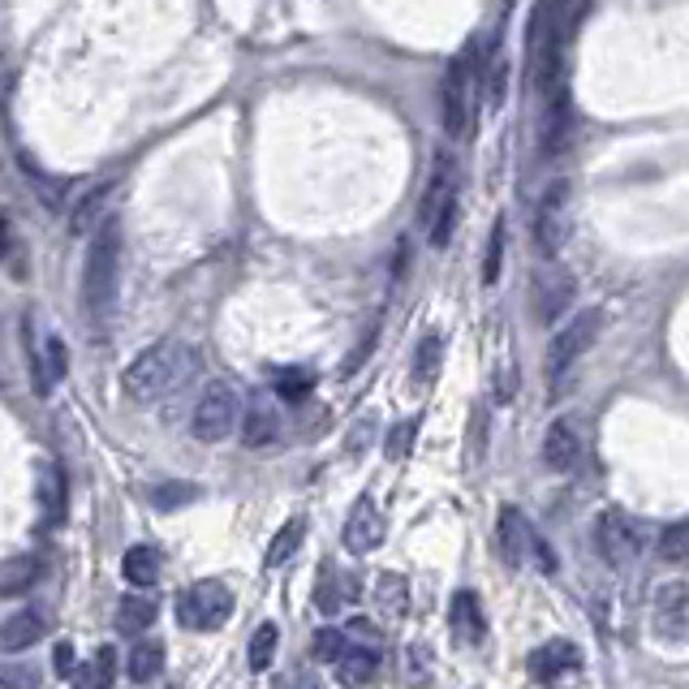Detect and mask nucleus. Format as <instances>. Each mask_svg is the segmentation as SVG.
<instances>
[{
    "mask_svg": "<svg viewBox=\"0 0 689 689\" xmlns=\"http://www.w3.org/2000/svg\"><path fill=\"white\" fill-rule=\"evenodd\" d=\"M500 259H504V220H495V229H491V242H487L483 284H495V281H500Z\"/></svg>",
    "mask_w": 689,
    "mask_h": 689,
    "instance_id": "e433bc0d",
    "label": "nucleus"
},
{
    "mask_svg": "<svg viewBox=\"0 0 689 689\" xmlns=\"http://www.w3.org/2000/svg\"><path fill=\"white\" fill-rule=\"evenodd\" d=\"M650 625L664 643H686L689 629V586L686 582H668L655 591V604H650Z\"/></svg>",
    "mask_w": 689,
    "mask_h": 689,
    "instance_id": "6e6552de",
    "label": "nucleus"
},
{
    "mask_svg": "<svg viewBox=\"0 0 689 689\" xmlns=\"http://www.w3.org/2000/svg\"><path fill=\"white\" fill-rule=\"evenodd\" d=\"M113 677H117V650L100 647L91 655V664L82 668L79 689H113Z\"/></svg>",
    "mask_w": 689,
    "mask_h": 689,
    "instance_id": "cd10ccee",
    "label": "nucleus"
},
{
    "mask_svg": "<svg viewBox=\"0 0 689 689\" xmlns=\"http://www.w3.org/2000/svg\"><path fill=\"white\" fill-rule=\"evenodd\" d=\"M543 461L556 474H568L582 461V436H577V422L573 418H556L547 427V436H543Z\"/></svg>",
    "mask_w": 689,
    "mask_h": 689,
    "instance_id": "ddd939ff",
    "label": "nucleus"
},
{
    "mask_svg": "<svg viewBox=\"0 0 689 689\" xmlns=\"http://www.w3.org/2000/svg\"><path fill=\"white\" fill-rule=\"evenodd\" d=\"M272 384H276V397H284V401H302V397L315 388V375H311V370H276Z\"/></svg>",
    "mask_w": 689,
    "mask_h": 689,
    "instance_id": "c9c22d12",
    "label": "nucleus"
},
{
    "mask_svg": "<svg viewBox=\"0 0 689 689\" xmlns=\"http://www.w3.org/2000/svg\"><path fill=\"white\" fill-rule=\"evenodd\" d=\"M65 370H70L65 341H61V336H48V341H43V354H40V370L31 375V379H35V393L48 397V393H52V384H61V379H65Z\"/></svg>",
    "mask_w": 689,
    "mask_h": 689,
    "instance_id": "412c9836",
    "label": "nucleus"
},
{
    "mask_svg": "<svg viewBox=\"0 0 689 689\" xmlns=\"http://www.w3.org/2000/svg\"><path fill=\"white\" fill-rule=\"evenodd\" d=\"M276 436H281V409H276V401L268 393H254L242 414V445L268 448L276 445Z\"/></svg>",
    "mask_w": 689,
    "mask_h": 689,
    "instance_id": "f8f14e48",
    "label": "nucleus"
},
{
    "mask_svg": "<svg viewBox=\"0 0 689 689\" xmlns=\"http://www.w3.org/2000/svg\"><path fill=\"white\" fill-rule=\"evenodd\" d=\"M152 620H156V599L152 595H125L122 608H117V629L122 634L138 638L143 629H152Z\"/></svg>",
    "mask_w": 689,
    "mask_h": 689,
    "instance_id": "a878e982",
    "label": "nucleus"
},
{
    "mask_svg": "<svg viewBox=\"0 0 689 689\" xmlns=\"http://www.w3.org/2000/svg\"><path fill=\"white\" fill-rule=\"evenodd\" d=\"M122 573H125V582L129 586H138V591H147V586H156L160 582V552L156 547H129L125 552V561H122Z\"/></svg>",
    "mask_w": 689,
    "mask_h": 689,
    "instance_id": "b1692460",
    "label": "nucleus"
},
{
    "mask_svg": "<svg viewBox=\"0 0 689 689\" xmlns=\"http://www.w3.org/2000/svg\"><path fill=\"white\" fill-rule=\"evenodd\" d=\"M160 668H164V643H156V638H138L134 650H129V664H125L129 681L152 686V681L160 677Z\"/></svg>",
    "mask_w": 689,
    "mask_h": 689,
    "instance_id": "5701e85b",
    "label": "nucleus"
},
{
    "mask_svg": "<svg viewBox=\"0 0 689 689\" xmlns=\"http://www.w3.org/2000/svg\"><path fill=\"white\" fill-rule=\"evenodd\" d=\"M354 599H363V582H358V573H341L336 565H324L320 573V586H315V604L320 612H341L345 604H354Z\"/></svg>",
    "mask_w": 689,
    "mask_h": 689,
    "instance_id": "dca6fc26",
    "label": "nucleus"
},
{
    "mask_svg": "<svg viewBox=\"0 0 689 689\" xmlns=\"http://www.w3.org/2000/svg\"><path fill=\"white\" fill-rule=\"evenodd\" d=\"M302 534H306V522L302 518H289L281 526V534L268 543V568H281L293 561V552L302 547Z\"/></svg>",
    "mask_w": 689,
    "mask_h": 689,
    "instance_id": "bb28decb",
    "label": "nucleus"
},
{
    "mask_svg": "<svg viewBox=\"0 0 689 689\" xmlns=\"http://www.w3.org/2000/svg\"><path fill=\"white\" fill-rule=\"evenodd\" d=\"M233 427H238V397H233V388L225 379H216V384H207L203 397L195 401L190 436L203 440V445H220V440L233 436Z\"/></svg>",
    "mask_w": 689,
    "mask_h": 689,
    "instance_id": "39448f33",
    "label": "nucleus"
},
{
    "mask_svg": "<svg viewBox=\"0 0 689 689\" xmlns=\"http://www.w3.org/2000/svg\"><path fill=\"white\" fill-rule=\"evenodd\" d=\"M40 509L48 526H61L65 522V474L56 461H48L40 474Z\"/></svg>",
    "mask_w": 689,
    "mask_h": 689,
    "instance_id": "4be33fe9",
    "label": "nucleus"
},
{
    "mask_svg": "<svg viewBox=\"0 0 689 689\" xmlns=\"http://www.w3.org/2000/svg\"><path fill=\"white\" fill-rule=\"evenodd\" d=\"M345 650H349L345 629H320V634H315V643H311V655H315L320 664H341V659H345Z\"/></svg>",
    "mask_w": 689,
    "mask_h": 689,
    "instance_id": "f704fd0d",
    "label": "nucleus"
},
{
    "mask_svg": "<svg viewBox=\"0 0 689 689\" xmlns=\"http://www.w3.org/2000/svg\"><path fill=\"white\" fill-rule=\"evenodd\" d=\"M117 268H122V225L108 220L86 254V276H82V302H86V320L104 324L113 315L117 302Z\"/></svg>",
    "mask_w": 689,
    "mask_h": 689,
    "instance_id": "f03ea898",
    "label": "nucleus"
},
{
    "mask_svg": "<svg viewBox=\"0 0 689 689\" xmlns=\"http://www.w3.org/2000/svg\"><path fill=\"white\" fill-rule=\"evenodd\" d=\"M401 659H406V668H401L406 686L422 689L427 681H431V647H422V643H409Z\"/></svg>",
    "mask_w": 689,
    "mask_h": 689,
    "instance_id": "72a5a7b5",
    "label": "nucleus"
},
{
    "mask_svg": "<svg viewBox=\"0 0 689 689\" xmlns=\"http://www.w3.org/2000/svg\"><path fill=\"white\" fill-rule=\"evenodd\" d=\"M440 117H445L448 138H466L470 129V82H466V65L448 70L445 86H440Z\"/></svg>",
    "mask_w": 689,
    "mask_h": 689,
    "instance_id": "9b49d317",
    "label": "nucleus"
},
{
    "mask_svg": "<svg viewBox=\"0 0 689 689\" xmlns=\"http://www.w3.org/2000/svg\"><path fill=\"white\" fill-rule=\"evenodd\" d=\"M440 349H445V345H440V336H436V332H427V336H422V345H418V354H414V384H422V388H427V384L436 379V370H440Z\"/></svg>",
    "mask_w": 689,
    "mask_h": 689,
    "instance_id": "2f4dec72",
    "label": "nucleus"
},
{
    "mask_svg": "<svg viewBox=\"0 0 689 689\" xmlns=\"http://www.w3.org/2000/svg\"><path fill=\"white\" fill-rule=\"evenodd\" d=\"M422 225L431 233V246L445 250L452 238V225H457V181H452V164L440 156L436 173H431V186L422 195Z\"/></svg>",
    "mask_w": 689,
    "mask_h": 689,
    "instance_id": "423d86ee",
    "label": "nucleus"
},
{
    "mask_svg": "<svg viewBox=\"0 0 689 689\" xmlns=\"http://www.w3.org/2000/svg\"><path fill=\"white\" fill-rule=\"evenodd\" d=\"M599 324H604L599 311H582L577 320H568V324L556 332V341H552V349H547V388H552V393H565L573 366L582 363L586 349L595 345Z\"/></svg>",
    "mask_w": 689,
    "mask_h": 689,
    "instance_id": "7ed1b4c3",
    "label": "nucleus"
},
{
    "mask_svg": "<svg viewBox=\"0 0 689 689\" xmlns=\"http://www.w3.org/2000/svg\"><path fill=\"white\" fill-rule=\"evenodd\" d=\"M530 672H534V681H561L565 672H573L577 664H582V655L573 643L565 638H552V643H543L539 650H530Z\"/></svg>",
    "mask_w": 689,
    "mask_h": 689,
    "instance_id": "2eb2a0df",
    "label": "nucleus"
},
{
    "mask_svg": "<svg viewBox=\"0 0 689 689\" xmlns=\"http://www.w3.org/2000/svg\"><path fill=\"white\" fill-rule=\"evenodd\" d=\"M418 414L414 418H401L393 431H388V445H384V452H388V461H406L409 452H414V445H418Z\"/></svg>",
    "mask_w": 689,
    "mask_h": 689,
    "instance_id": "473e14b6",
    "label": "nucleus"
},
{
    "mask_svg": "<svg viewBox=\"0 0 689 689\" xmlns=\"http://www.w3.org/2000/svg\"><path fill=\"white\" fill-rule=\"evenodd\" d=\"M375 672H379V655L370 647H349L345 659L336 664V681L345 689H366L375 681Z\"/></svg>",
    "mask_w": 689,
    "mask_h": 689,
    "instance_id": "aec40b11",
    "label": "nucleus"
},
{
    "mask_svg": "<svg viewBox=\"0 0 689 689\" xmlns=\"http://www.w3.org/2000/svg\"><path fill=\"white\" fill-rule=\"evenodd\" d=\"M565 186H556V190H547V199L539 207V246L552 254V250H561L565 242Z\"/></svg>",
    "mask_w": 689,
    "mask_h": 689,
    "instance_id": "a211bd4d",
    "label": "nucleus"
},
{
    "mask_svg": "<svg viewBox=\"0 0 689 689\" xmlns=\"http://www.w3.org/2000/svg\"><path fill=\"white\" fill-rule=\"evenodd\" d=\"M293 689H320V681H315V672H297V677H293Z\"/></svg>",
    "mask_w": 689,
    "mask_h": 689,
    "instance_id": "58836bf2",
    "label": "nucleus"
},
{
    "mask_svg": "<svg viewBox=\"0 0 689 689\" xmlns=\"http://www.w3.org/2000/svg\"><path fill=\"white\" fill-rule=\"evenodd\" d=\"M52 664H56V677L65 681V677H70V672L79 668V664H74V647H70V643H56V655H52Z\"/></svg>",
    "mask_w": 689,
    "mask_h": 689,
    "instance_id": "4c0bfd02",
    "label": "nucleus"
},
{
    "mask_svg": "<svg viewBox=\"0 0 689 689\" xmlns=\"http://www.w3.org/2000/svg\"><path fill=\"white\" fill-rule=\"evenodd\" d=\"M384 543V513H379V504L370 500V495H358V504L349 509V518H345V547L354 552V556H366V552H375Z\"/></svg>",
    "mask_w": 689,
    "mask_h": 689,
    "instance_id": "9d476101",
    "label": "nucleus"
},
{
    "mask_svg": "<svg viewBox=\"0 0 689 689\" xmlns=\"http://www.w3.org/2000/svg\"><path fill=\"white\" fill-rule=\"evenodd\" d=\"M276 647H281V629H276V620H263L254 629V638H250V668L268 672L276 664Z\"/></svg>",
    "mask_w": 689,
    "mask_h": 689,
    "instance_id": "c85d7f7f",
    "label": "nucleus"
},
{
    "mask_svg": "<svg viewBox=\"0 0 689 689\" xmlns=\"http://www.w3.org/2000/svg\"><path fill=\"white\" fill-rule=\"evenodd\" d=\"M655 552H659V561H664V565H689V518L686 522L664 526L659 543H655Z\"/></svg>",
    "mask_w": 689,
    "mask_h": 689,
    "instance_id": "c756f323",
    "label": "nucleus"
},
{
    "mask_svg": "<svg viewBox=\"0 0 689 689\" xmlns=\"http://www.w3.org/2000/svg\"><path fill=\"white\" fill-rule=\"evenodd\" d=\"M43 634H48V616L35 608L27 612H13L9 620H4V629H0V650L4 655H18V650L35 647Z\"/></svg>",
    "mask_w": 689,
    "mask_h": 689,
    "instance_id": "f3484780",
    "label": "nucleus"
},
{
    "mask_svg": "<svg viewBox=\"0 0 689 689\" xmlns=\"http://www.w3.org/2000/svg\"><path fill=\"white\" fill-rule=\"evenodd\" d=\"M568 297H573V284L568 276H539L534 281V315H539V324H552L561 311L568 306Z\"/></svg>",
    "mask_w": 689,
    "mask_h": 689,
    "instance_id": "6ab92c4d",
    "label": "nucleus"
},
{
    "mask_svg": "<svg viewBox=\"0 0 689 689\" xmlns=\"http://www.w3.org/2000/svg\"><path fill=\"white\" fill-rule=\"evenodd\" d=\"M229 616H233V595H229V586L216 582V577L186 586L181 599H177V620H181L186 629H195V634L220 629Z\"/></svg>",
    "mask_w": 689,
    "mask_h": 689,
    "instance_id": "20e7f679",
    "label": "nucleus"
},
{
    "mask_svg": "<svg viewBox=\"0 0 689 689\" xmlns=\"http://www.w3.org/2000/svg\"><path fill=\"white\" fill-rule=\"evenodd\" d=\"M448 629L466 647H474V643L487 638V616H483V604L474 599V591H457L452 595V604H448Z\"/></svg>",
    "mask_w": 689,
    "mask_h": 689,
    "instance_id": "4468645a",
    "label": "nucleus"
},
{
    "mask_svg": "<svg viewBox=\"0 0 689 689\" xmlns=\"http://www.w3.org/2000/svg\"><path fill=\"white\" fill-rule=\"evenodd\" d=\"M195 366H199V358H195L190 345L160 341V345H152L147 354H138L134 363L125 366L122 388L134 406H152V401H160L168 393H177L195 375Z\"/></svg>",
    "mask_w": 689,
    "mask_h": 689,
    "instance_id": "f257e3e1",
    "label": "nucleus"
},
{
    "mask_svg": "<svg viewBox=\"0 0 689 689\" xmlns=\"http://www.w3.org/2000/svg\"><path fill=\"white\" fill-rule=\"evenodd\" d=\"M595 543H599V556L612 568H625L634 565L638 552H643V526L625 509H604L599 513V526H595Z\"/></svg>",
    "mask_w": 689,
    "mask_h": 689,
    "instance_id": "0eeeda50",
    "label": "nucleus"
},
{
    "mask_svg": "<svg viewBox=\"0 0 689 689\" xmlns=\"http://www.w3.org/2000/svg\"><path fill=\"white\" fill-rule=\"evenodd\" d=\"M534 530H530L526 513L522 509H513V504H504L500 509V522H495V547H500V556H504V565L509 568H522L534 556Z\"/></svg>",
    "mask_w": 689,
    "mask_h": 689,
    "instance_id": "1a4fd4ad",
    "label": "nucleus"
},
{
    "mask_svg": "<svg viewBox=\"0 0 689 689\" xmlns=\"http://www.w3.org/2000/svg\"><path fill=\"white\" fill-rule=\"evenodd\" d=\"M35 577H40V561L35 556H13L4 565V573H0V591L4 595H22V591L35 586Z\"/></svg>",
    "mask_w": 689,
    "mask_h": 689,
    "instance_id": "7c9ffc66",
    "label": "nucleus"
},
{
    "mask_svg": "<svg viewBox=\"0 0 689 689\" xmlns=\"http://www.w3.org/2000/svg\"><path fill=\"white\" fill-rule=\"evenodd\" d=\"M375 608L384 612V616H406L409 608V586L401 573H379L375 577Z\"/></svg>",
    "mask_w": 689,
    "mask_h": 689,
    "instance_id": "393cba45",
    "label": "nucleus"
}]
</instances>
